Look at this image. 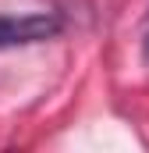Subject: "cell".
<instances>
[{"mask_svg": "<svg viewBox=\"0 0 149 153\" xmlns=\"http://www.w3.org/2000/svg\"><path fill=\"white\" fill-rule=\"evenodd\" d=\"M60 18L53 11H32V14H0V50L7 46H32L46 43L60 32Z\"/></svg>", "mask_w": 149, "mask_h": 153, "instance_id": "obj_1", "label": "cell"}, {"mask_svg": "<svg viewBox=\"0 0 149 153\" xmlns=\"http://www.w3.org/2000/svg\"><path fill=\"white\" fill-rule=\"evenodd\" d=\"M146 50H149V36H146Z\"/></svg>", "mask_w": 149, "mask_h": 153, "instance_id": "obj_2", "label": "cell"}]
</instances>
